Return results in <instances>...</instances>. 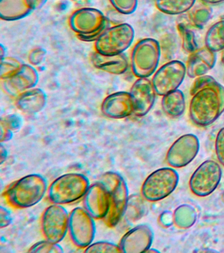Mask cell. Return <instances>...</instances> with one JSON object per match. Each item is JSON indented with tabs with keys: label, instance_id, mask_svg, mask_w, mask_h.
<instances>
[{
	"label": "cell",
	"instance_id": "6da1fadb",
	"mask_svg": "<svg viewBox=\"0 0 224 253\" xmlns=\"http://www.w3.org/2000/svg\"><path fill=\"white\" fill-rule=\"evenodd\" d=\"M192 96L190 116L196 126H210L224 112V86L216 80Z\"/></svg>",
	"mask_w": 224,
	"mask_h": 253
},
{
	"label": "cell",
	"instance_id": "7a4b0ae2",
	"mask_svg": "<svg viewBox=\"0 0 224 253\" xmlns=\"http://www.w3.org/2000/svg\"><path fill=\"white\" fill-rule=\"evenodd\" d=\"M48 182L44 176L29 174L11 183L3 196L13 207L28 209L42 201L48 193Z\"/></svg>",
	"mask_w": 224,
	"mask_h": 253
},
{
	"label": "cell",
	"instance_id": "3957f363",
	"mask_svg": "<svg viewBox=\"0 0 224 253\" xmlns=\"http://www.w3.org/2000/svg\"><path fill=\"white\" fill-rule=\"evenodd\" d=\"M99 181L103 184L109 195V211L103 220L108 227H113L125 215L129 200L128 187L125 178L115 171L106 172Z\"/></svg>",
	"mask_w": 224,
	"mask_h": 253
},
{
	"label": "cell",
	"instance_id": "277c9868",
	"mask_svg": "<svg viewBox=\"0 0 224 253\" xmlns=\"http://www.w3.org/2000/svg\"><path fill=\"white\" fill-rule=\"evenodd\" d=\"M90 185L89 179L84 174H64L49 186L48 199L53 204L68 205L84 198Z\"/></svg>",
	"mask_w": 224,
	"mask_h": 253
},
{
	"label": "cell",
	"instance_id": "5b68a950",
	"mask_svg": "<svg viewBox=\"0 0 224 253\" xmlns=\"http://www.w3.org/2000/svg\"><path fill=\"white\" fill-rule=\"evenodd\" d=\"M70 28L78 33L83 41H96L109 28V23L99 10L82 8L74 12L70 18Z\"/></svg>",
	"mask_w": 224,
	"mask_h": 253
},
{
	"label": "cell",
	"instance_id": "8992f818",
	"mask_svg": "<svg viewBox=\"0 0 224 253\" xmlns=\"http://www.w3.org/2000/svg\"><path fill=\"white\" fill-rule=\"evenodd\" d=\"M160 45L154 39L141 40L133 47L131 67L137 78H149L156 72L160 59Z\"/></svg>",
	"mask_w": 224,
	"mask_h": 253
},
{
	"label": "cell",
	"instance_id": "52a82bcc",
	"mask_svg": "<svg viewBox=\"0 0 224 253\" xmlns=\"http://www.w3.org/2000/svg\"><path fill=\"white\" fill-rule=\"evenodd\" d=\"M179 179L178 172L173 168H162L155 170L143 182L141 195L149 202L161 201L174 191Z\"/></svg>",
	"mask_w": 224,
	"mask_h": 253
},
{
	"label": "cell",
	"instance_id": "ba28073f",
	"mask_svg": "<svg viewBox=\"0 0 224 253\" xmlns=\"http://www.w3.org/2000/svg\"><path fill=\"white\" fill-rule=\"evenodd\" d=\"M134 37V29L129 24L109 27L96 41V51L105 55L122 54L130 47Z\"/></svg>",
	"mask_w": 224,
	"mask_h": 253
},
{
	"label": "cell",
	"instance_id": "9c48e42d",
	"mask_svg": "<svg viewBox=\"0 0 224 253\" xmlns=\"http://www.w3.org/2000/svg\"><path fill=\"white\" fill-rule=\"evenodd\" d=\"M95 219L84 208L76 207L69 213L68 234L72 243L78 248H86L95 239Z\"/></svg>",
	"mask_w": 224,
	"mask_h": 253
},
{
	"label": "cell",
	"instance_id": "30bf717a",
	"mask_svg": "<svg viewBox=\"0 0 224 253\" xmlns=\"http://www.w3.org/2000/svg\"><path fill=\"white\" fill-rule=\"evenodd\" d=\"M222 169L214 160H208L200 164L190 180L191 191L197 197H207L213 193L221 181Z\"/></svg>",
	"mask_w": 224,
	"mask_h": 253
},
{
	"label": "cell",
	"instance_id": "8fae6325",
	"mask_svg": "<svg viewBox=\"0 0 224 253\" xmlns=\"http://www.w3.org/2000/svg\"><path fill=\"white\" fill-rule=\"evenodd\" d=\"M69 213L63 205L53 204L46 208L42 217V231L45 239L60 243L68 232Z\"/></svg>",
	"mask_w": 224,
	"mask_h": 253
},
{
	"label": "cell",
	"instance_id": "7c38bea8",
	"mask_svg": "<svg viewBox=\"0 0 224 253\" xmlns=\"http://www.w3.org/2000/svg\"><path fill=\"white\" fill-rule=\"evenodd\" d=\"M186 74V65L182 61L172 60L165 63L157 70L151 81L157 94L163 96L178 89Z\"/></svg>",
	"mask_w": 224,
	"mask_h": 253
},
{
	"label": "cell",
	"instance_id": "4fadbf2b",
	"mask_svg": "<svg viewBox=\"0 0 224 253\" xmlns=\"http://www.w3.org/2000/svg\"><path fill=\"white\" fill-rule=\"evenodd\" d=\"M200 142L193 134H186L179 137L169 148L166 154L167 163L174 168L188 166L197 156Z\"/></svg>",
	"mask_w": 224,
	"mask_h": 253
},
{
	"label": "cell",
	"instance_id": "5bb4252c",
	"mask_svg": "<svg viewBox=\"0 0 224 253\" xmlns=\"http://www.w3.org/2000/svg\"><path fill=\"white\" fill-rule=\"evenodd\" d=\"M154 233L149 225L140 224L132 229L122 237L119 246L122 253H147L153 244Z\"/></svg>",
	"mask_w": 224,
	"mask_h": 253
},
{
	"label": "cell",
	"instance_id": "9a60e30c",
	"mask_svg": "<svg viewBox=\"0 0 224 253\" xmlns=\"http://www.w3.org/2000/svg\"><path fill=\"white\" fill-rule=\"evenodd\" d=\"M133 105V115L146 116L154 106L157 93L152 81L148 78H138L129 91Z\"/></svg>",
	"mask_w": 224,
	"mask_h": 253
},
{
	"label": "cell",
	"instance_id": "2e32d148",
	"mask_svg": "<svg viewBox=\"0 0 224 253\" xmlns=\"http://www.w3.org/2000/svg\"><path fill=\"white\" fill-rule=\"evenodd\" d=\"M84 208L95 219L105 218L109 209V195L100 181L92 184L84 197Z\"/></svg>",
	"mask_w": 224,
	"mask_h": 253
},
{
	"label": "cell",
	"instance_id": "e0dca14e",
	"mask_svg": "<svg viewBox=\"0 0 224 253\" xmlns=\"http://www.w3.org/2000/svg\"><path fill=\"white\" fill-rule=\"evenodd\" d=\"M102 114L107 118L121 120L133 114L130 94L127 92L113 93L106 97L101 106Z\"/></svg>",
	"mask_w": 224,
	"mask_h": 253
},
{
	"label": "cell",
	"instance_id": "ac0fdd59",
	"mask_svg": "<svg viewBox=\"0 0 224 253\" xmlns=\"http://www.w3.org/2000/svg\"><path fill=\"white\" fill-rule=\"evenodd\" d=\"M38 79V73L34 67L22 64L15 74L3 80V86L11 96L18 97L23 92L36 86Z\"/></svg>",
	"mask_w": 224,
	"mask_h": 253
},
{
	"label": "cell",
	"instance_id": "d6986e66",
	"mask_svg": "<svg viewBox=\"0 0 224 253\" xmlns=\"http://www.w3.org/2000/svg\"><path fill=\"white\" fill-rule=\"evenodd\" d=\"M216 53L207 47L198 49L191 53L187 61V75L192 79L206 75L215 66Z\"/></svg>",
	"mask_w": 224,
	"mask_h": 253
},
{
	"label": "cell",
	"instance_id": "ffe728a7",
	"mask_svg": "<svg viewBox=\"0 0 224 253\" xmlns=\"http://www.w3.org/2000/svg\"><path fill=\"white\" fill-rule=\"evenodd\" d=\"M94 66L112 75H122L128 68V61L124 53L116 55H105L97 51L92 54Z\"/></svg>",
	"mask_w": 224,
	"mask_h": 253
},
{
	"label": "cell",
	"instance_id": "44dd1931",
	"mask_svg": "<svg viewBox=\"0 0 224 253\" xmlns=\"http://www.w3.org/2000/svg\"><path fill=\"white\" fill-rule=\"evenodd\" d=\"M47 96L40 88H31L17 97L16 106L25 114H34L41 112L46 106Z\"/></svg>",
	"mask_w": 224,
	"mask_h": 253
},
{
	"label": "cell",
	"instance_id": "7402d4cb",
	"mask_svg": "<svg viewBox=\"0 0 224 253\" xmlns=\"http://www.w3.org/2000/svg\"><path fill=\"white\" fill-rule=\"evenodd\" d=\"M33 11L30 0H0V18L4 21L23 19Z\"/></svg>",
	"mask_w": 224,
	"mask_h": 253
},
{
	"label": "cell",
	"instance_id": "603a6c76",
	"mask_svg": "<svg viewBox=\"0 0 224 253\" xmlns=\"http://www.w3.org/2000/svg\"><path fill=\"white\" fill-rule=\"evenodd\" d=\"M162 108L165 114L171 118H176L182 116L186 108L184 93L177 89L163 96Z\"/></svg>",
	"mask_w": 224,
	"mask_h": 253
},
{
	"label": "cell",
	"instance_id": "cb8c5ba5",
	"mask_svg": "<svg viewBox=\"0 0 224 253\" xmlns=\"http://www.w3.org/2000/svg\"><path fill=\"white\" fill-rule=\"evenodd\" d=\"M196 0H155L159 11L168 15H180L189 12Z\"/></svg>",
	"mask_w": 224,
	"mask_h": 253
},
{
	"label": "cell",
	"instance_id": "d4e9b609",
	"mask_svg": "<svg viewBox=\"0 0 224 253\" xmlns=\"http://www.w3.org/2000/svg\"><path fill=\"white\" fill-rule=\"evenodd\" d=\"M205 46L217 53L224 49V20L216 22L206 32L204 39Z\"/></svg>",
	"mask_w": 224,
	"mask_h": 253
},
{
	"label": "cell",
	"instance_id": "484cf974",
	"mask_svg": "<svg viewBox=\"0 0 224 253\" xmlns=\"http://www.w3.org/2000/svg\"><path fill=\"white\" fill-rule=\"evenodd\" d=\"M212 13V8L205 3L196 4L189 11V20L192 27L202 29L209 21Z\"/></svg>",
	"mask_w": 224,
	"mask_h": 253
},
{
	"label": "cell",
	"instance_id": "4316f807",
	"mask_svg": "<svg viewBox=\"0 0 224 253\" xmlns=\"http://www.w3.org/2000/svg\"><path fill=\"white\" fill-rule=\"evenodd\" d=\"M196 219V211L190 205H181L174 211V222L180 228L187 229L192 227Z\"/></svg>",
	"mask_w": 224,
	"mask_h": 253
},
{
	"label": "cell",
	"instance_id": "83f0119b",
	"mask_svg": "<svg viewBox=\"0 0 224 253\" xmlns=\"http://www.w3.org/2000/svg\"><path fill=\"white\" fill-rule=\"evenodd\" d=\"M191 24L179 23L177 25L179 35L182 39V47L187 53H192L197 50L198 43L193 31L191 29Z\"/></svg>",
	"mask_w": 224,
	"mask_h": 253
},
{
	"label": "cell",
	"instance_id": "f1b7e54d",
	"mask_svg": "<svg viewBox=\"0 0 224 253\" xmlns=\"http://www.w3.org/2000/svg\"><path fill=\"white\" fill-rule=\"evenodd\" d=\"M22 64L17 59L11 57H5L1 59V80H6L15 74L20 69Z\"/></svg>",
	"mask_w": 224,
	"mask_h": 253
},
{
	"label": "cell",
	"instance_id": "f546056e",
	"mask_svg": "<svg viewBox=\"0 0 224 253\" xmlns=\"http://www.w3.org/2000/svg\"><path fill=\"white\" fill-rule=\"evenodd\" d=\"M29 253H63L64 249L60 243L50 242L46 239L39 241L33 245L29 249Z\"/></svg>",
	"mask_w": 224,
	"mask_h": 253
},
{
	"label": "cell",
	"instance_id": "4dcf8cb0",
	"mask_svg": "<svg viewBox=\"0 0 224 253\" xmlns=\"http://www.w3.org/2000/svg\"><path fill=\"white\" fill-rule=\"evenodd\" d=\"M84 252L89 253H122L119 245L109 241H97L86 247Z\"/></svg>",
	"mask_w": 224,
	"mask_h": 253
},
{
	"label": "cell",
	"instance_id": "1f68e13d",
	"mask_svg": "<svg viewBox=\"0 0 224 253\" xmlns=\"http://www.w3.org/2000/svg\"><path fill=\"white\" fill-rule=\"evenodd\" d=\"M110 1L117 11L124 15L134 13L137 7V0H110Z\"/></svg>",
	"mask_w": 224,
	"mask_h": 253
},
{
	"label": "cell",
	"instance_id": "d6a6232c",
	"mask_svg": "<svg viewBox=\"0 0 224 253\" xmlns=\"http://www.w3.org/2000/svg\"><path fill=\"white\" fill-rule=\"evenodd\" d=\"M22 125V118L19 117L18 115H7V116H5L1 119V126H4V127L13 132L20 129Z\"/></svg>",
	"mask_w": 224,
	"mask_h": 253
},
{
	"label": "cell",
	"instance_id": "836d02e7",
	"mask_svg": "<svg viewBox=\"0 0 224 253\" xmlns=\"http://www.w3.org/2000/svg\"><path fill=\"white\" fill-rule=\"evenodd\" d=\"M216 79L210 75H204L202 76L196 77L195 80L192 83V87H191L190 94L192 96L195 94L196 92L200 90V89L209 86L212 83H214Z\"/></svg>",
	"mask_w": 224,
	"mask_h": 253
},
{
	"label": "cell",
	"instance_id": "e575fe53",
	"mask_svg": "<svg viewBox=\"0 0 224 253\" xmlns=\"http://www.w3.org/2000/svg\"><path fill=\"white\" fill-rule=\"evenodd\" d=\"M215 150L218 160L224 166V127L219 130L216 136Z\"/></svg>",
	"mask_w": 224,
	"mask_h": 253
},
{
	"label": "cell",
	"instance_id": "d590c367",
	"mask_svg": "<svg viewBox=\"0 0 224 253\" xmlns=\"http://www.w3.org/2000/svg\"><path fill=\"white\" fill-rule=\"evenodd\" d=\"M13 221V217L11 211L6 208L1 206L0 207V227L5 228L11 224Z\"/></svg>",
	"mask_w": 224,
	"mask_h": 253
},
{
	"label": "cell",
	"instance_id": "8d00e7d4",
	"mask_svg": "<svg viewBox=\"0 0 224 253\" xmlns=\"http://www.w3.org/2000/svg\"><path fill=\"white\" fill-rule=\"evenodd\" d=\"M46 55V51L42 48L34 49L29 55V61L31 64L39 65L42 62Z\"/></svg>",
	"mask_w": 224,
	"mask_h": 253
},
{
	"label": "cell",
	"instance_id": "74e56055",
	"mask_svg": "<svg viewBox=\"0 0 224 253\" xmlns=\"http://www.w3.org/2000/svg\"><path fill=\"white\" fill-rule=\"evenodd\" d=\"M13 133L14 132L11 131V130L7 129L4 126H1V136H0V142H1V143L12 139Z\"/></svg>",
	"mask_w": 224,
	"mask_h": 253
},
{
	"label": "cell",
	"instance_id": "f35d334b",
	"mask_svg": "<svg viewBox=\"0 0 224 253\" xmlns=\"http://www.w3.org/2000/svg\"><path fill=\"white\" fill-rule=\"evenodd\" d=\"M33 9L34 10L39 9L46 3L48 0H30Z\"/></svg>",
	"mask_w": 224,
	"mask_h": 253
},
{
	"label": "cell",
	"instance_id": "ab89813d",
	"mask_svg": "<svg viewBox=\"0 0 224 253\" xmlns=\"http://www.w3.org/2000/svg\"><path fill=\"white\" fill-rule=\"evenodd\" d=\"M7 156H8V151L3 146V143H1V145H0V160H1V164L6 160Z\"/></svg>",
	"mask_w": 224,
	"mask_h": 253
},
{
	"label": "cell",
	"instance_id": "60d3db41",
	"mask_svg": "<svg viewBox=\"0 0 224 253\" xmlns=\"http://www.w3.org/2000/svg\"><path fill=\"white\" fill-rule=\"evenodd\" d=\"M201 1L206 4H217L223 2L222 0H201Z\"/></svg>",
	"mask_w": 224,
	"mask_h": 253
},
{
	"label": "cell",
	"instance_id": "b9f144b4",
	"mask_svg": "<svg viewBox=\"0 0 224 253\" xmlns=\"http://www.w3.org/2000/svg\"><path fill=\"white\" fill-rule=\"evenodd\" d=\"M159 253V251L155 250V249H149L147 253Z\"/></svg>",
	"mask_w": 224,
	"mask_h": 253
},
{
	"label": "cell",
	"instance_id": "7bdbcfd3",
	"mask_svg": "<svg viewBox=\"0 0 224 253\" xmlns=\"http://www.w3.org/2000/svg\"><path fill=\"white\" fill-rule=\"evenodd\" d=\"M222 61L224 63V49L222 51V56H221Z\"/></svg>",
	"mask_w": 224,
	"mask_h": 253
},
{
	"label": "cell",
	"instance_id": "ee69618b",
	"mask_svg": "<svg viewBox=\"0 0 224 253\" xmlns=\"http://www.w3.org/2000/svg\"><path fill=\"white\" fill-rule=\"evenodd\" d=\"M222 1H224V0H222Z\"/></svg>",
	"mask_w": 224,
	"mask_h": 253
}]
</instances>
